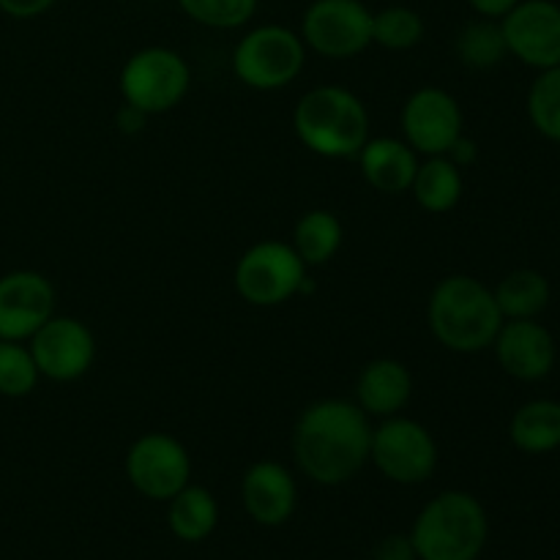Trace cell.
Masks as SVG:
<instances>
[{"mask_svg":"<svg viewBox=\"0 0 560 560\" xmlns=\"http://www.w3.org/2000/svg\"><path fill=\"white\" fill-rule=\"evenodd\" d=\"M370 416L350 399H317L293 427V459L320 487L348 485L370 465Z\"/></svg>","mask_w":560,"mask_h":560,"instance_id":"cell-1","label":"cell"},{"mask_svg":"<svg viewBox=\"0 0 560 560\" xmlns=\"http://www.w3.org/2000/svg\"><path fill=\"white\" fill-rule=\"evenodd\" d=\"M427 326L432 337L452 353L490 350L503 326L492 288L468 273L443 277L427 301Z\"/></svg>","mask_w":560,"mask_h":560,"instance_id":"cell-2","label":"cell"},{"mask_svg":"<svg viewBox=\"0 0 560 560\" xmlns=\"http://www.w3.org/2000/svg\"><path fill=\"white\" fill-rule=\"evenodd\" d=\"M301 145L323 159H355L370 140V113L353 91L320 85L306 91L293 109Z\"/></svg>","mask_w":560,"mask_h":560,"instance_id":"cell-3","label":"cell"},{"mask_svg":"<svg viewBox=\"0 0 560 560\" xmlns=\"http://www.w3.org/2000/svg\"><path fill=\"white\" fill-rule=\"evenodd\" d=\"M408 536L419 560H479L490 539V520L479 498L446 490L424 503Z\"/></svg>","mask_w":560,"mask_h":560,"instance_id":"cell-4","label":"cell"},{"mask_svg":"<svg viewBox=\"0 0 560 560\" xmlns=\"http://www.w3.org/2000/svg\"><path fill=\"white\" fill-rule=\"evenodd\" d=\"M306 66V44L288 25H257L238 38L233 71L252 91H282Z\"/></svg>","mask_w":560,"mask_h":560,"instance_id":"cell-5","label":"cell"},{"mask_svg":"<svg viewBox=\"0 0 560 560\" xmlns=\"http://www.w3.org/2000/svg\"><path fill=\"white\" fill-rule=\"evenodd\" d=\"M306 262L284 241H257L235 262V293L257 310L288 304L304 290Z\"/></svg>","mask_w":560,"mask_h":560,"instance_id":"cell-6","label":"cell"},{"mask_svg":"<svg viewBox=\"0 0 560 560\" xmlns=\"http://www.w3.org/2000/svg\"><path fill=\"white\" fill-rule=\"evenodd\" d=\"M126 104L151 115H164L178 107L191 88V69L180 52L170 47L137 49L118 77Z\"/></svg>","mask_w":560,"mask_h":560,"instance_id":"cell-7","label":"cell"},{"mask_svg":"<svg viewBox=\"0 0 560 560\" xmlns=\"http://www.w3.org/2000/svg\"><path fill=\"white\" fill-rule=\"evenodd\" d=\"M438 459L435 438L421 421L399 413L372 427L370 463L383 479L405 487L424 485L435 476Z\"/></svg>","mask_w":560,"mask_h":560,"instance_id":"cell-8","label":"cell"},{"mask_svg":"<svg viewBox=\"0 0 560 560\" xmlns=\"http://www.w3.org/2000/svg\"><path fill=\"white\" fill-rule=\"evenodd\" d=\"M301 42L328 60H348L372 44V11L364 0H312L301 16Z\"/></svg>","mask_w":560,"mask_h":560,"instance_id":"cell-9","label":"cell"},{"mask_svg":"<svg viewBox=\"0 0 560 560\" xmlns=\"http://www.w3.org/2000/svg\"><path fill=\"white\" fill-rule=\"evenodd\" d=\"M126 479L142 498L167 503L191 481V457L170 432H145L126 452Z\"/></svg>","mask_w":560,"mask_h":560,"instance_id":"cell-10","label":"cell"},{"mask_svg":"<svg viewBox=\"0 0 560 560\" xmlns=\"http://www.w3.org/2000/svg\"><path fill=\"white\" fill-rule=\"evenodd\" d=\"M402 140L421 156H446L448 148L465 135V115L457 98L443 88H419L399 113Z\"/></svg>","mask_w":560,"mask_h":560,"instance_id":"cell-11","label":"cell"},{"mask_svg":"<svg viewBox=\"0 0 560 560\" xmlns=\"http://www.w3.org/2000/svg\"><path fill=\"white\" fill-rule=\"evenodd\" d=\"M38 375L55 383L80 381L96 361V337L80 317L52 315L27 339Z\"/></svg>","mask_w":560,"mask_h":560,"instance_id":"cell-12","label":"cell"},{"mask_svg":"<svg viewBox=\"0 0 560 560\" xmlns=\"http://www.w3.org/2000/svg\"><path fill=\"white\" fill-rule=\"evenodd\" d=\"M512 58L536 71L560 66V5L556 0H520L501 20Z\"/></svg>","mask_w":560,"mask_h":560,"instance_id":"cell-13","label":"cell"},{"mask_svg":"<svg viewBox=\"0 0 560 560\" xmlns=\"http://www.w3.org/2000/svg\"><path fill=\"white\" fill-rule=\"evenodd\" d=\"M55 315V284L20 268L0 277V339L27 342Z\"/></svg>","mask_w":560,"mask_h":560,"instance_id":"cell-14","label":"cell"},{"mask_svg":"<svg viewBox=\"0 0 560 560\" xmlns=\"http://www.w3.org/2000/svg\"><path fill=\"white\" fill-rule=\"evenodd\" d=\"M492 350L501 370L514 381L525 383L550 375L558 359L556 339L536 317L534 320H503Z\"/></svg>","mask_w":560,"mask_h":560,"instance_id":"cell-15","label":"cell"},{"mask_svg":"<svg viewBox=\"0 0 560 560\" xmlns=\"http://www.w3.org/2000/svg\"><path fill=\"white\" fill-rule=\"evenodd\" d=\"M241 501L246 514L262 528H279L299 506L295 476L277 459H260L249 465L241 479Z\"/></svg>","mask_w":560,"mask_h":560,"instance_id":"cell-16","label":"cell"},{"mask_svg":"<svg viewBox=\"0 0 560 560\" xmlns=\"http://www.w3.org/2000/svg\"><path fill=\"white\" fill-rule=\"evenodd\" d=\"M413 397V375L397 359H375L361 366L355 381V405L370 419H392L408 408Z\"/></svg>","mask_w":560,"mask_h":560,"instance_id":"cell-17","label":"cell"},{"mask_svg":"<svg viewBox=\"0 0 560 560\" xmlns=\"http://www.w3.org/2000/svg\"><path fill=\"white\" fill-rule=\"evenodd\" d=\"M359 167L366 184L381 195H405L419 170V153L397 137H370L359 151Z\"/></svg>","mask_w":560,"mask_h":560,"instance_id":"cell-18","label":"cell"},{"mask_svg":"<svg viewBox=\"0 0 560 560\" xmlns=\"http://www.w3.org/2000/svg\"><path fill=\"white\" fill-rule=\"evenodd\" d=\"M509 441L530 457L552 454L560 448V402L556 399H530L514 410L509 421Z\"/></svg>","mask_w":560,"mask_h":560,"instance_id":"cell-19","label":"cell"},{"mask_svg":"<svg viewBox=\"0 0 560 560\" xmlns=\"http://www.w3.org/2000/svg\"><path fill=\"white\" fill-rule=\"evenodd\" d=\"M167 525L170 534L186 545L206 541L219 525V503L213 492L189 481L178 495L167 501Z\"/></svg>","mask_w":560,"mask_h":560,"instance_id":"cell-20","label":"cell"},{"mask_svg":"<svg viewBox=\"0 0 560 560\" xmlns=\"http://www.w3.org/2000/svg\"><path fill=\"white\" fill-rule=\"evenodd\" d=\"M465 191L463 170L448 156H427L419 162L410 195L427 213H448L459 206Z\"/></svg>","mask_w":560,"mask_h":560,"instance_id":"cell-21","label":"cell"},{"mask_svg":"<svg viewBox=\"0 0 560 560\" xmlns=\"http://www.w3.org/2000/svg\"><path fill=\"white\" fill-rule=\"evenodd\" d=\"M345 244V224L342 219L334 211L326 208H315V211H306L304 217L295 222L293 238L290 246L299 252L301 260L306 262V268L312 266H326L337 257V252Z\"/></svg>","mask_w":560,"mask_h":560,"instance_id":"cell-22","label":"cell"},{"mask_svg":"<svg viewBox=\"0 0 560 560\" xmlns=\"http://www.w3.org/2000/svg\"><path fill=\"white\" fill-rule=\"evenodd\" d=\"M503 320H534L550 306V282L534 268H517L492 288Z\"/></svg>","mask_w":560,"mask_h":560,"instance_id":"cell-23","label":"cell"},{"mask_svg":"<svg viewBox=\"0 0 560 560\" xmlns=\"http://www.w3.org/2000/svg\"><path fill=\"white\" fill-rule=\"evenodd\" d=\"M454 52H457L459 63L474 71H490L501 66L509 55L501 20L479 16V20L465 22L454 38Z\"/></svg>","mask_w":560,"mask_h":560,"instance_id":"cell-24","label":"cell"},{"mask_svg":"<svg viewBox=\"0 0 560 560\" xmlns=\"http://www.w3.org/2000/svg\"><path fill=\"white\" fill-rule=\"evenodd\" d=\"M424 31L421 14L408 5H386L381 11H372V44L388 52H408L419 47Z\"/></svg>","mask_w":560,"mask_h":560,"instance_id":"cell-25","label":"cell"},{"mask_svg":"<svg viewBox=\"0 0 560 560\" xmlns=\"http://www.w3.org/2000/svg\"><path fill=\"white\" fill-rule=\"evenodd\" d=\"M528 118L541 137L560 145V66L539 71L530 82Z\"/></svg>","mask_w":560,"mask_h":560,"instance_id":"cell-26","label":"cell"},{"mask_svg":"<svg viewBox=\"0 0 560 560\" xmlns=\"http://www.w3.org/2000/svg\"><path fill=\"white\" fill-rule=\"evenodd\" d=\"M38 381H42V375H38V366L27 342L0 339V397H27V394L36 392Z\"/></svg>","mask_w":560,"mask_h":560,"instance_id":"cell-27","label":"cell"},{"mask_svg":"<svg viewBox=\"0 0 560 560\" xmlns=\"http://www.w3.org/2000/svg\"><path fill=\"white\" fill-rule=\"evenodd\" d=\"M180 11L191 22L213 31H235L249 25L260 0H178Z\"/></svg>","mask_w":560,"mask_h":560,"instance_id":"cell-28","label":"cell"},{"mask_svg":"<svg viewBox=\"0 0 560 560\" xmlns=\"http://www.w3.org/2000/svg\"><path fill=\"white\" fill-rule=\"evenodd\" d=\"M58 0H0V11L11 20H36L47 14Z\"/></svg>","mask_w":560,"mask_h":560,"instance_id":"cell-29","label":"cell"},{"mask_svg":"<svg viewBox=\"0 0 560 560\" xmlns=\"http://www.w3.org/2000/svg\"><path fill=\"white\" fill-rule=\"evenodd\" d=\"M372 560H419V558H416L413 545H410V536L394 534V536H386V539L375 547Z\"/></svg>","mask_w":560,"mask_h":560,"instance_id":"cell-30","label":"cell"},{"mask_svg":"<svg viewBox=\"0 0 560 560\" xmlns=\"http://www.w3.org/2000/svg\"><path fill=\"white\" fill-rule=\"evenodd\" d=\"M148 115L142 113V109L131 107V104H120V109L115 113V126H118V131H124V135H137V131H142V126H145Z\"/></svg>","mask_w":560,"mask_h":560,"instance_id":"cell-31","label":"cell"},{"mask_svg":"<svg viewBox=\"0 0 560 560\" xmlns=\"http://www.w3.org/2000/svg\"><path fill=\"white\" fill-rule=\"evenodd\" d=\"M517 3L520 0H468L470 9L479 16H487V20H503Z\"/></svg>","mask_w":560,"mask_h":560,"instance_id":"cell-32","label":"cell"},{"mask_svg":"<svg viewBox=\"0 0 560 560\" xmlns=\"http://www.w3.org/2000/svg\"><path fill=\"white\" fill-rule=\"evenodd\" d=\"M446 156L452 159V162L457 164L459 170H465V167H470V164H474L476 159H479V145H476L474 140H468V137L463 135L457 142H454L452 148H448Z\"/></svg>","mask_w":560,"mask_h":560,"instance_id":"cell-33","label":"cell"}]
</instances>
